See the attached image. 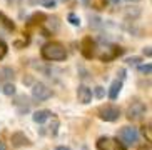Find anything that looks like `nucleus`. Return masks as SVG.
Returning a JSON list of instances; mask_svg holds the SVG:
<instances>
[{
  "label": "nucleus",
  "mask_w": 152,
  "mask_h": 150,
  "mask_svg": "<svg viewBox=\"0 0 152 150\" xmlns=\"http://www.w3.org/2000/svg\"><path fill=\"white\" fill-rule=\"evenodd\" d=\"M40 55L47 62H62L67 58V50L60 42H49L42 47Z\"/></svg>",
  "instance_id": "f257e3e1"
},
{
  "label": "nucleus",
  "mask_w": 152,
  "mask_h": 150,
  "mask_svg": "<svg viewBox=\"0 0 152 150\" xmlns=\"http://www.w3.org/2000/svg\"><path fill=\"white\" fill-rule=\"evenodd\" d=\"M122 52H124V49H121L119 45L107 44V45H102L95 55L99 57V60H100V62H110V60H114V58L119 57Z\"/></svg>",
  "instance_id": "f03ea898"
},
{
  "label": "nucleus",
  "mask_w": 152,
  "mask_h": 150,
  "mask_svg": "<svg viewBox=\"0 0 152 150\" xmlns=\"http://www.w3.org/2000/svg\"><path fill=\"white\" fill-rule=\"evenodd\" d=\"M119 140L124 143V147H132L139 142V132L135 127H130V125H125V127L121 128L119 132Z\"/></svg>",
  "instance_id": "7ed1b4c3"
},
{
  "label": "nucleus",
  "mask_w": 152,
  "mask_h": 150,
  "mask_svg": "<svg viewBox=\"0 0 152 150\" xmlns=\"http://www.w3.org/2000/svg\"><path fill=\"white\" fill-rule=\"evenodd\" d=\"M95 149L97 150H125L124 143L115 137H100L95 142Z\"/></svg>",
  "instance_id": "20e7f679"
},
{
  "label": "nucleus",
  "mask_w": 152,
  "mask_h": 150,
  "mask_svg": "<svg viewBox=\"0 0 152 150\" xmlns=\"http://www.w3.org/2000/svg\"><path fill=\"white\" fill-rule=\"evenodd\" d=\"M99 117L104 122H115L121 117V108L115 105H102L99 108Z\"/></svg>",
  "instance_id": "39448f33"
},
{
  "label": "nucleus",
  "mask_w": 152,
  "mask_h": 150,
  "mask_svg": "<svg viewBox=\"0 0 152 150\" xmlns=\"http://www.w3.org/2000/svg\"><path fill=\"white\" fill-rule=\"evenodd\" d=\"M147 112V107L144 105L142 102H132V105H129L127 108V119L135 122V120H140Z\"/></svg>",
  "instance_id": "423d86ee"
},
{
  "label": "nucleus",
  "mask_w": 152,
  "mask_h": 150,
  "mask_svg": "<svg viewBox=\"0 0 152 150\" xmlns=\"http://www.w3.org/2000/svg\"><path fill=\"white\" fill-rule=\"evenodd\" d=\"M32 97L35 98L37 102H44V100L52 97V90H50L45 84H40V82H39V84H35L32 87Z\"/></svg>",
  "instance_id": "0eeeda50"
},
{
  "label": "nucleus",
  "mask_w": 152,
  "mask_h": 150,
  "mask_svg": "<svg viewBox=\"0 0 152 150\" xmlns=\"http://www.w3.org/2000/svg\"><path fill=\"white\" fill-rule=\"evenodd\" d=\"M95 44L94 40L90 39V37H85L84 40H82V45H80V52L82 55H84L85 58H92L95 55Z\"/></svg>",
  "instance_id": "6e6552de"
},
{
  "label": "nucleus",
  "mask_w": 152,
  "mask_h": 150,
  "mask_svg": "<svg viewBox=\"0 0 152 150\" xmlns=\"http://www.w3.org/2000/svg\"><path fill=\"white\" fill-rule=\"evenodd\" d=\"M77 100L80 102L82 105L90 103V100H92V90L87 85H79V88H77Z\"/></svg>",
  "instance_id": "1a4fd4ad"
},
{
  "label": "nucleus",
  "mask_w": 152,
  "mask_h": 150,
  "mask_svg": "<svg viewBox=\"0 0 152 150\" xmlns=\"http://www.w3.org/2000/svg\"><path fill=\"white\" fill-rule=\"evenodd\" d=\"M10 142H12V145H14V147L30 145V140H28V137L23 132H14V133H12V137H10Z\"/></svg>",
  "instance_id": "9d476101"
},
{
  "label": "nucleus",
  "mask_w": 152,
  "mask_h": 150,
  "mask_svg": "<svg viewBox=\"0 0 152 150\" xmlns=\"http://www.w3.org/2000/svg\"><path fill=\"white\" fill-rule=\"evenodd\" d=\"M122 90V80H114L110 84V88H109V98L110 100H115L117 97H119V93H121Z\"/></svg>",
  "instance_id": "9b49d317"
},
{
  "label": "nucleus",
  "mask_w": 152,
  "mask_h": 150,
  "mask_svg": "<svg viewBox=\"0 0 152 150\" xmlns=\"http://www.w3.org/2000/svg\"><path fill=\"white\" fill-rule=\"evenodd\" d=\"M50 115H52L50 110H37V112H34L32 119H34L35 124H44V122H47L50 119Z\"/></svg>",
  "instance_id": "f8f14e48"
},
{
  "label": "nucleus",
  "mask_w": 152,
  "mask_h": 150,
  "mask_svg": "<svg viewBox=\"0 0 152 150\" xmlns=\"http://www.w3.org/2000/svg\"><path fill=\"white\" fill-rule=\"evenodd\" d=\"M14 79V70L10 68V67H4V68H0V82H10V80Z\"/></svg>",
  "instance_id": "ddd939ff"
},
{
  "label": "nucleus",
  "mask_w": 152,
  "mask_h": 150,
  "mask_svg": "<svg viewBox=\"0 0 152 150\" xmlns=\"http://www.w3.org/2000/svg\"><path fill=\"white\" fill-rule=\"evenodd\" d=\"M2 92H4L7 97H12V95H15V85L7 82V84L4 85V88H2Z\"/></svg>",
  "instance_id": "4468645a"
},
{
  "label": "nucleus",
  "mask_w": 152,
  "mask_h": 150,
  "mask_svg": "<svg viewBox=\"0 0 152 150\" xmlns=\"http://www.w3.org/2000/svg\"><path fill=\"white\" fill-rule=\"evenodd\" d=\"M139 72L144 75H151L152 72V65L151 63H142V65H139Z\"/></svg>",
  "instance_id": "2eb2a0df"
},
{
  "label": "nucleus",
  "mask_w": 152,
  "mask_h": 150,
  "mask_svg": "<svg viewBox=\"0 0 152 150\" xmlns=\"http://www.w3.org/2000/svg\"><path fill=\"white\" fill-rule=\"evenodd\" d=\"M67 20H69V22L72 23V25H75V27H79V25H80V18L77 17V15H75V13H74V12H70V13H69Z\"/></svg>",
  "instance_id": "dca6fc26"
},
{
  "label": "nucleus",
  "mask_w": 152,
  "mask_h": 150,
  "mask_svg": "<svg viewBox=\"0 0 152 150\" xmlns=\"http://www.w3.org/2000/svg\"><path fill=\"white\" fill-rule=\"evenodd\" d=\"M40 4L44 5L45 9H54L57 2H55V0H40Z\"/></svg>",
  "instance_id": "f3484780"
},
{
  "label": "nucleus",
  "mask_w": 152,
  "mask_h": 150,
  "mask_svg": "<svg viewBox=\"0 0 152 150\" xmlns=\"http://www.w3.org/2000/svg\"><path fill=\"white\" fill-rule=\"evenodd\" d=\"M94 95L97 98H102L104 95H105V90H104V87H95V90H94Z\"/></svg>",
  "instance_id": "a211bd4d"
},
{
  "label": "nucleus",
  "mask_w": 152,
  "mask_h": 150,
  "mask_svg": "<svg viewBox=\"0 0 152 150\" xmlns=\"http://www.w3.org/2000/svg\"><path fill=\"white\" fill-rule=\"evenodd\" d=\"M5 55H7V45H5L2 40H0V60H2Z\"/></svg>",
  "instance_id": "6ab92c4d"
},
{
  "label": "nucleus",
  "mask_w": 152,
  "mask_h": 150,
  "mask_svg": "<svg viewBox=\"0 0 152 150\" xmlns=\"http://www.w3.org/2000/svg\"><path fill=\"white\" fill-rule=\"evenodd\" d=\"M139 62H140V58H139V57H132V58H129V60H127V63H129V65H139Z\"/></svg>",
  "instance_id": "aec40b11"
},
{
  "label": "nucleus",
  "mask_w": 152,
  "mask_h": 150,
  "mask_svg": "<svg viewBox=\"0 0 152 150\" xmlns=\"http://www.w3.org/2000/svg\"><path fill=\"white\" fill-rule=\"evenodd\" d=\"M142 53L145 55V57H151V55H152V50H151V47H144Z\"/></svg>",
  "instance_id": "412c9836"
},
{
  "label": "nucleus",
  "mask_w": 152,
  "mask_h": 150,
  "mask_svg": "<svg viewBox=\"0 0 152 150\" xmlns=\"http://www.w3.org/2000/svg\"><path fill=\"white\" fill-rule=\"evenodd\" d=\"M121 2V0H105V4H109V5H117Z\"/></svg>",
  "instance_id": "4be33fe9"
},
{
  "label": "nucleus",
  "mask_w": 152,
  "mask_h": 150,
  "mask_svg": "<svg viewBox=\"0 0 152 150\" xmlns=\"http://www.w3.org/2000/svg\"><path fill=\"white\" fill-rule=\"evenodd\" d=\"M55 150H72V149H69V147H65V145H60V147H57Z\"/></svg>",
  "instance_id": "5701e85b"
},
{
  "label": "nucleus",
  "mask_w": 152,
  "mask_h": 150,
  "mask_svg": "<svg viewBox=\"0 0 152 150\" xmlns=\"http://www.w3.org/2000/svg\"><path fill=\"white\" fill-rule=\"evenodd\" d=\"M0 150H7V145H5L2 140H0Z\"/></svg>",
  "instance_id": "b1692460"
},
{
  "label": "nucleus",
  "mask_w": 152,
  "mask_h": 150,
  "mask_svg": "<svg viewBox=\"0 0 152 150\" xmlns=\"http://www.w3.org/2000/svg\"><path fill=\"white\" fill-rule=\"evenodd\" d=\"M125 2H139V0H125Z\"/></svg>",
  "instance_id": "393cba45"
}]
</instances>
